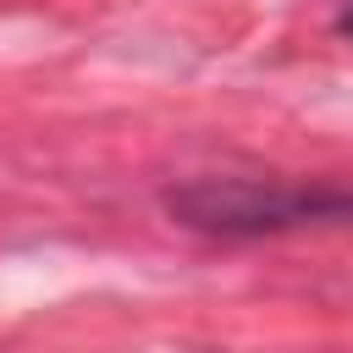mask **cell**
Segmentation results:
<instances>
[{
	"label": "cell",
	"mask_w": 353,
	"mask_h": 353,
	"mask_svg": "<svg viewBox=\"0 0 353 353\" xmlns=\"http://www.w3.org/2000/svg\"><path fill=\"white\" fill-rule=\"evenodd\" d=\"M342 33H347V39H353V6H347V11H342Z\"/></svg>",
	"instance_id": "obj_2"
},
{
	"label": "cell",
	"mask_w": 353,
	"mask_h": 353,
	"mask_svg": "<svg viewBox=\"0 0 353 353\" xmlns=\"http://www.w3.org/2000/svg\"><path fill=\"white\" fill-rule=\"evenodd\" d=\"M171 215H182L199 232L221 237H254V232H281L303 221H336L353 215V193H325V188H281V182H193L165 199Z\"/></svg>",
	"instance_id": "obj_1"
}]
</instances>
